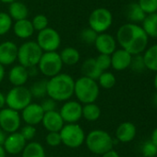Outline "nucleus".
Masks as SVG:
<instances>
[{
    "label": "nucleus",
    "instance_id": "49",
    "mask_svg": "<svg viewBox=\"0 0 157 157\" xmlns=\"http://www.w3.org/2000/svg\"><path fill=\"white\" fill-rule=\"evenodd\" d=\"M152 102H153V105L157 109V92L154 95L153 99H152Z\"/></svg>",
    "mask_w": 157,
    "mask_h": 157
},
{
    "label": "nucleus",
    "instance_id": "42",
    "mask_svg": "<svg viewBox=\"0 0 157 157\" xmlns=\"http://www.w3.org/2000/svg\"><path fill=\"white\" fill-rule=\"evenodd\" d=\"M28 70V74H29V76L30 77H34V76H37L38 73H39V69H38V66H31V67H29L27 68Z\"/></svg>",
    "mask_w": 157,
    "mask_h": 157
},
{
    "label": "nucleus",
    "instance_id": "29",
    "mask_svg": "<svg viewBox=\"0 0 157 157\" xmlns=\"http://www.w3.org/2000/svg\"><path fill=\"white\" fill-rule=\"evenodd\" d=\"M142 28L148 37L157 38V12L149 14L145 17L144 20L143 21Z\"/></svg>",
    "mask_w": 157,
    "mask_h": 157
},
{
    "label": "nucleus",
    "instance_id": "37",
    "mask_svg": "<svg viewBox=\"0 0 157 157\" xmlns=\"http://www.w3.org/2000/svg\"><path fill=\"white\" fill-rule=\"evenodd\" d=\"M138 4L145 14L156 13L157 0H139Z\"/></svg>",
    "mask_w": 157,
    "mask_h": 157
},
{
    "label": "nucleus",
    "instance_id": "44",
    "mask_svg": "<svg viewBox=\"0 0 157 157\" xmlns=\"http://www.w3.org/2000/svg\"><path fill=\"white\" fill-rule=\"evenodd\" d=\"M150 140L152 141V143L154 144H155L157 146V127L155 128V130L153 131V132L151 134V139Z\"/></svg>",
    "mask_w": 157,
    "mask_h": 157
},
{
    "label": "nucleus",
    "instance_id": "21",
    "mask_svg": "<svg viewBox=\"0 0 157 157\" xmlns=\"http://www.w3.org/2000/svg\"><path fill=\"white\" fill-rule=\"evenodd\" d=\"M12 29H13L14 34L18 38L22 39V40L29 39L30 37L32 36L34 32V29L32 27L31 21L29 20L28 18L16 21L14 25L12 26Z\"/></svg>",
    "mask_w": 157,
    "mask_h": 157
},
{
    "label": "nucleus",
    "instance_id": "25",
    "mask_svg": "<svg viewBox=\"0 0 157 157\" xmlns=\"http://www.w3.org/2000/svg\"><path fill=\"white\" fill-rule=\"evenodd\" d=\"M126 17L128 20H130V23H138V22H143L146 17V14L144 11L141 8L138 3H132L130 4L127 6L126 9Z\"/></svg>",
    "mask_w": 157,
    "mask_h": 157
},
{
    "label": "nucleus",
    "instance_id": "18",
    "mask_svg": "<svg viewBox=\"0 0 157 157\" xmlns=\"http://www.w3.org/2000/svg\"><path fill=\"white\" fill-rule=\"evenodd\" d=\"M116 138L122 144H128L133 141L137 135V128L130 121H125L120 123L115 132Z\"/></svg>",
    "mask_w": 157,
    "mask_h": 157
},
{
    "label": "nucleus",
    "instance_id": "16",
    "mask_svg": "<svg viewBox=\"0 0 157 157\" xmlns=\"http://www.w3.org/2000/svg\"><path fill=\"white\" fill-rule=\"evenodd\" d=\"M97 52L101 54L111 55L117 50V40L116 39L108 33L98 34L95 42L93 44Z\"/></svg>",
    "mask_w": 157,
    "mask_h": 157
},
{
    "label": "nucleus",
    "instance_id": "30",
    "mask_svg": "<svg viewBox=\"0 0 157 157\" xmlns=\"http://www.w3.org/2000/svg\"><path fill=\"white\" fill-rule=\"evenodd\" d=\"M32 98H44L47 97V80L40 79L35 81L29 88Z\"/></svg>",
    "mask_w": 157,
    "mask_h": 157
},
{
    "label": "nucleus",
    "instance_id": "12",
    "mask_svg": "<svg viewBox=\"0 0 157 157\" xmlns=\"http://www.w3.org/2000/svg\"><path fill=\"white\" fill-rule=\"evenodd\" d=\"M59 113L65 123H78L82 118V104L69 99L62 105Z\"/></svg>",
    "mask_w": 157,
    "mask_h": 157
},
{
    "label": "nucleus",
    "instance_id": "8",
    "mask_svg": "<svg viewBox=\"0 0 157 157\" xmlns=\"http://www.w3.org/2000/svg\"><path fill=\"white\" fill-rule=\"evenodd\" d=\"M63 65L57 52H46L43 53L37 66L42 75L51 78L61 73Z\"/></svg>",
    "mask_w": 157,
    "mask_h": 157
},
{
    "label": "nucleus",
    "instance_id": "3",
    "mask_svg": "<svg viewBox=\"0 0 157 157\" xmlns=\"http://www.w3.org/2000/svg\"><path fill=\"white\" fill-rule=\"evenodd\" d=\"M100 95V86L96 80L81 76L75 81L74 96L77 100L84 105L89 103H95Z\"/></svg>",
    "mask_w": 157,
    "mask_h": 157
},
{
    "label": "nucleus",
    "instance_id": "20",
    "mask_svg": "<svg viewBox=\"0 0 157 157\" xmlns=\"http://www.w3.org/2000/svg\"><path fill=\"white\" fill-rule=\"evenodd\" d=\"M30 76L26 67L17 64L14 65L8 72V80L13 86H24Z\"/></svg>",
    "mask_w": 157,
    "mask_h": 157
},
{
    "label": "nucleus",
    "instance_id": "36",
    "mask_svg": "<svg viewBox=\"0 0 157 157\" xmlns=\"http://www.w3.org/2000/svg\"><path fill=\"white\" fill-rule=\"evenodd\" d=\"M97 66L102 72L107 71L111 67V55L108 54H99L95 58Z\"/></svg>",
    "mask_w": 157,
    "mask_h": 157
},
{
    "label": "nucleus",
    "instance_id": "13",
    "mask_svg": "<svg viewBox=\"0 0 157 157\" xmlns=\"http://www.w3.org/2000/svg\"><path fill=\"white\" fill-rule=\"evenodd\" d=\"M43 115L44 111L43 110L41 105L32 102L29 104L25 109H23L20 113L21 120L25 122V124L31 126L41 124Z\"/></svg>",
    "mask_w": 157,
    "mask_h": 157
},
{
    "label": "nucleus",
    "instance_id": "14",
    "mask_svg": "<svg viewBox=\"0 0 157 157\" xmlns=\"http://www.w3.org/2000/svg\"><path fill=\"white\" fill-rule=\"evenodd\" d=\"M27 142L23 138V136L20 134L19 132H16L10 134H7L6 141L3 144L6 154L8 155H19L20 154L24 147L26 146Z\"/></svg>",
    "mask_w": 157,
    "mask_h": 157
},
{
    "label": "nucleus",
    "instance_id": "6",
    "mask_svg": "<svg viewBox=\"0 0 157 157\" xmlns=\"http://www.w3.org/2000/svg\"><path fill=\"white\" fill-rule=\"evenodd\" d=\"M59 133L62 144L71 149L81 147L85 142L86 134L78 123H65Z\"/></svg>",
    "mask_w": 157,
    "mask_h": 157
},
{
    "label": "nucleus",
    "instance_id": "4",
    "mask_svg": "<svg viewBox=\"0 0 157 157\" xmlns=\"http://www.w3.org/2000/svg\"><path fill=\"white\" fill-rule=\"evenodd\" d=\"M84 144L91 153L97 155H102L112 150L115 145L112 136L104 130L91 131L86 135Z\"/></svg>",
    "mask_w": 157,
    "mask_h": 157
},
{
    "label": "nucleus",
    "instance_id": "51",
    "mask_svg": "<svg viewBox=\"0 0 157 157\" xmlns=\"http://www.w3.org/2000/svg\"><path fill=\"white\" fill-rule=\"evenodd\" d=\"M14 1H17V0H0V2H2L4 4H10Z\"/></svg>",
    "mask_w": 157,
    "mask_h": 157
},
{
    "label": "nucleus",
    "instance_id": "1",
    "mask_svg": "<svg viewBox=\"0 0 157 157\" xmlns=\"http://www.w3.org/2000/svg\"><path fill=\"white\" fill-rule=\"evenodd\" d=\"M148 36L143 29L134 23L122 25L117 32V41L121 49L131 55L142 54L148 45Z\"/></svg>",
    "mask_w": 157,
    "mask_h": 157
},
{
    "label": "nucleus",
    "instance_id": "34",
    "mask_svg": "<svg viewBox=\"0 0 157 157\" xmlns=\"http://www.w3.org/2000/svg\"><path fill=\"white\" fill-rule=\"evenodd\" d=\"M32 27L34 29V31H41L44 29H46L48 27V18L46 16L43 15V14H38L36 16L33 17V18L31 20Z\"/></svg>",
    "mask_w": 157,
    "mask_h": 157
},
{
    "label": "nucleus",
    "instance_id": "19",
    "mask_svg": "<svg viewBox=\"0 0 157 157\" xmlns=\"http://www.w3.org/2000/svg\"><path fill=\"white\" fill-rule=\"evenodd\" d=\"M132 55L123 49L116 50L111 54V67L116 71H123L130 67Z\"/></svg>",
    "mask_w": 157,
    "mask_h": 157
},
{
    "label": "nucleus",
    "instance_id": "32",
    "mask_svg": "<svg viewBox=\"0 0 157 157\" xmlns=\"http://www.w3.org/2000/svg\"><path fill=\"white\" fill-rule=\"evenodd\" d=\"M97 36H98V33L96 31H94L93 29H91L90 27L84 28L80 33L81 40L85 42L86 44H89V45L94 44Z\"/></svg>",
    "mask_w": 157,
    "mask_h": 157
},
{
    "label": "nucleus",
    "instance_id": "31",
    "mask_svg": "<svg viewBox=\"0 0 157 157\" xmlns=\"http://www.w3.org/2000/svg\"><path fill=\"white\" fill-rule=\"evenodd\" d=\"M97 83L99 86L104 89H111L116 86L117 79L113 73L105 71L100 75L99 78L97 79Z\"/></svg>",
    "mask_w": 157,
    "mask_h": 157
},
{
    "label": "nucleus",
    "instance_id": "26",
    "mask_svg": "<svg viewBox=\"0 0 157 157\" xmlns=\"http://www.w3.org/2000/svg\"><path fill=\"white\" fill-rule=\"evenodd\" d=\"M21 157H46L43 146L37 142H29L21 152Z\"/></svg>",
    "mask_w": 157,
    "mask_h": 157
},
{
    "label": "nucleus",
    "instance_id": "48",
    "mask_svg": "<svg viewBox=\"0 0 157 157\" xmlns=\"http://www.w3.org/2000/svg\"><path fill=\"white\" fill-rule=\"evenodd\" d=\"M6 152L4 148L3 145H0V157H6Z\"/></svg>",
    "mask_w": 157,
    "mask_h": 157
},
{
    "label": "nucleus",
    "instance_id": "7",
    "mask_svg": "<svg viewBox=\"0 0 157 157\" xmlns=\"http://www.w3.org/2000/svg\"><path fill=\"white\" fill-rule=\"evenodd\" d=\"M32 97L28 87L13 86L6 95V106L17 111H21L31 103Z\"/></svg>",
    "mask_w": 157,
    "mask_h": 157
},
{
    "label": "nucleus",
    "instance_id": "11",
    "mask_svg": "<svg viewBox=\"0 0 157 157\" xmlns=\"http://www.w3.org/2000/svg\"><path fill=\"white\" fill-rule=\"evenodd\" d=\"M21 121L20 113L17 110L9 108H4L0 110V129L6 134L19 132Z\"/></svg>",
    "mask_w": 157,
    "mask_h": 157
},
{
    "label": "nucleus",
    "instance_id": "45",
    "mask_svg": "<svg viewBox=\"0 0 157 157\" xmlns=\"http://www.w3.org/2000/svg\"><path fill=\"white\" fill-rule=\"evenodd\" d=\"M5 106H6V96L2 92H0V110L4 109Z\"/></svg>",
    "mask_w": 157,
    "mask_h": 157
},
{
    "label": "nucleus",
    "instance_id": "24",
    "mask_svg": "<svg viewBox=\"0 0 157 157\" xmlns=\"http://www.w3.org/2000/svg\"><path fill=\"white\" fill-rule=\"evenodd\" d=\"M60 58L63 63V64L68 66H72L77 64L81 60V54L80 52L73 48V47H66L64 48L60 53Z\"/></svg>",
    "mask_w": 157,
    "mask_h": 157
},
{
    "label": "nucleus",
    "instance_id": "50",
    "mask_svg": "<svg viewBox=\"0 0 157 157\" xmlns=\"http://www.w3.org/2000/svg\"><path fill=\"white\" fill-rule=\"evenodd\" d=\"M154 86H155V90H156L157 92V73L156 75H155V79H154Z\"/></svg>",
    "mask_w": 157,
    "mask_h": 157
},
{
    "label": "nucleus",
    "instance_id": "10",
    "mask_svg": "<svg viewBox=\"0 0 157 157\" xmlns=\"http://www.w3.org/2000/svg\"><path fill=\"white\" fill-rule=\"evenodd\" d=\"M36 42L43 52H56L61 44V37L57 30L47 27L38 32Z\"/></svg>",
    "mask_w": 157,
    "mask_h": 157
},
{
    "label": "nucleus",
    "instance_id": "47",
    "mask_svg": "<svg viewBox=\"0 0 157 157\" xmlns=\"http://www.w3.org/2000/svg\"><path fill=\"white\" fill-rule=\"evenodd\" d=\"M6 75V70H5V66L0 64V84L2 83V81L4 80Z\"/></svg>",
    "mask_w": 157,
    "mask_h": 157
},
{
    "label": "nucleus",
    "instance_id": "17",
    "mask_svg": "<svg viewBox=\"0 0 157 157\" xmlns=\"http://www.w3.org/2000/svg\"><path fill=\"white\" fill-rule=\"evenodd\" d=\"M43 128L49 132H60L63 126L65 125V122L57 110L45 112L41 123Z\"/></svg>",
    "mask_w": 157,
    "mask_h": 157
},
{
    "label": "nucleus",
    "instance_id": "43",
    "mask_svg": "<svg viewBox=\"0 0 157 157\" xmlns=\"http://www.w3.org/2000/svg\"><path fill=\"white\" fill-rule=\"evenodd\" d=\"M101 157H120V155H119V154L117 151H115L114 149H112V150L105 153L104 155H102Z\"/></svg>",
    "mask_w": 157,
    "mask_h": 157
},
{
    "label": "nucleus",
    "instance_id": "41",
    "mask_svg": "<svg viewBox=\"0 0 157 157\" xmlns=\"http://www.w3.org/2000/svg\"><path fill=\"white\" fill-rule=\"evenodd\" d=\"M43 110L45 112H49V111H54V110H56V105H57V102L56 100H54L53 98L47 97V98H43L42 102L40 103Z\"/></svg>",
    "mask_w": 157,
    "mask_h": 157
},
{
    "label": "nucleus",
    "instance_id": "40",
    "mask_svg": "<svg viewBox=\"0 0 157 157\" xmlns=\"http://www.w3.org/2000/svg\"><path fill=\"white\" fill-rule=\"evenodd\" d=\"M45 142L47 145L51 147H56L62 144L60 133L58 132H49L45 137Z\"/></svg>",
    "mask_w": 157,
    "mask_h": 157
},
{
    "label": "nucleus",
    "instance_id": "9",
    "mask_svg": "<svg viewBox=\"0 0 157 157\" xmlns=\"http://www.w3.org/2000/svg\"><path fill=\"white\" fill-rule=\"evenodd\" d=\"M89 27L98 34L105 32L112 25L113 16L110 10L105 7H98L92 11L89 16Z\"/></svg>",
    "mask_w": 157,
    "mask_h": 157
},
{
    "label": "nucleus",
    "instance_id": "46",
    "mask_svg": "<svg viewBox=\"0 0 157 157\" xmlns=\"http://www.w3.org/2000/svg\"><path fill=\"white\" fill-rule=\"evenodd\" d=\"M6 136H7V134H6L3 130L0 129V145H3V144H4Z\"/></svg>",
    "mask_w": 157,
    "mask_h": 157
},
{
    "label": "nucleus",
    "instance_id": "5",
    "mask_svg": "<svg viewBox=\"0 0 157 157\" xmlns=\"http://www.w3.org/2000/svg\"><path fill=\"white\" fill-rule=\"evenodd\" d=\"M43 53V52L36 41L29 40L22 43L18 48L17 60L19 62V64L29 68L38 65Z\"/></svg>",
    "mask_w": 157,
    "mask_h": 157
},
{
    "label": "nucleus",
    "instance_id": "28",
    "mask_svg": "<svg viewBox=\"0 0 157 157\" xmlns=\"http://www.w3.org/2000/svg\"><path fill=\"white\" fill-rule=\"evenodd\" d=\"M143 57L146 69L157 73V44H155L145 50Z\"/></svg>",
    "mask_w": 157,
    "mask_h": 157
},
{
    "label": "nucleus",
    "instance_id": "27",
    "mask_svg": "<svg viewBox=\"0 0 157 157\" xmlns=\"http://www.w3.org/2000/svg\"><path fill=\"white\" fill-rule=\"evenodd\" d=\"M101 109L95 103H89L82 105V118L87 121L93 122L101 117Z\"/></svg>",
    "mask_w": 157,
    "mask_h": 157
},
{
    "label": "nucleus",
    "instance_id": "38",
    "mask_svg": "<svg viewBox=\"0 0 157 157\" xmlns=\"http://www.w3.org/2000/svg\"><path fill=\"white\" fill-rule=\"evenodd\" d=\"M141 151L143 157H155L157 155V146L152 143L151 140L143 144Z\"/></svg>",
    "mask_w": 157,
    "mask_h": 157
},
{
    "label": "nucleus",
    "instance_id": "2",
    "mask_svg": "<svg viewBox=\"0 0 157 157\" xmlns=\"http://www.w3.org/2000/svg\"><path fill=\"white\" fill-rule=\"evenodd\" d=\"M75 80L70 75L60 73L47 80V97L56 102H65L74 96Z\"/></svg>",
    "mask_w": 157,
    "mask_h": 157
},
{
    "label": "nucleus",
    "instance_id": "23",
    "mask_svg": "<svg viewBox=\"0 0 157 157\" xmlns=\"http://www.w3.org/2000/svg\"><path fill=\"white\" fill-rule=\"evenodd\" d=\"M9 17L12 18V20H21L27 18L29 15V9L25 4L19 1H14L9 4L8 6V13Z\"/></svg>",
    "mask_w": 157,
    "mask_h": 157
},
{
    "label": "nucleus",
    "instance_id": "33",
    "mask_svg": "<svg viewBox=\"0 0 157 157\" xmlns=\"http://www.w3.org/2000/svg\"><path fill=\"white\" fill-rule=\"evenodd\" d=\"M13 21L6 12H0V36L6 34L12 28Z\"/></svg>",
    "mask_w": 157,
    "mask_h": 157
},
{
    "label": "nucleus",
    "instance_id": "22",
    "mask_svg": "<svg viewBox=\"0 0 157 157\" xmlns=\"http://www.w3.org/2000/svg\"><path fill=\"white\" fill-rule=\"evenodd\" d=\"M81 72L82 74V76H85V77H88V78H91V79H93L96 81L99 78L100 75L103 73L97 66L95 58L86 59L81 64Z\"/></svg>",
    "mask_w": 157,
    "mask_h": 157
},
{
    "label": "nucleus",
    "instance_id": "15",
    "mask_svg": "<svg viewBox=\"0 0 157 157\" xmlns=\"http://www.w3.org/2000/svg\"><path fill=\"white\" fill-rule=\"evenodd\" d=\"M18 46L11 40L0 43V64L6 66L11 65L17 61Z\"/></svg>",
    "mask_w": 157,
    "mask_h": 157
},
{
    "label": "nucleus",
    "instance_id": "39",
    "mask_svg": "<svg viewBox=\"0 0 157 157\" xmlns=\"http://www.w3.org/2000/svg\"><path fill=\"white\" fill-rule=\"evenodd\" d=\"M19 132L23 136V138L26 140V142L28 143V142H31L33 140V138L35 137V135L37 133V130H36L35 126L26 124L23 127H20Z\"/></svg>",
    "mask_w": 157,
    "mask_h": 157
},
{
    "label": "nucleus",
    "instance_id": "35",
    "mask_svg": "<svg viewBox=\"0 0 157 157\" xmlns=\"http://www.w3.org/2000/svg\"><path fill=\"white\" fill-rule=\"evenodd\" d=\"M130 67L135 73H142V72H143L146 69V67H145V63H144L143 55L142 54L132 55Z\"/></svg>",
    "mask_w": 157,
    "mask_h": 157
}]
</instances>
